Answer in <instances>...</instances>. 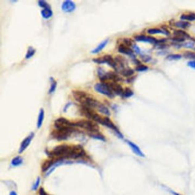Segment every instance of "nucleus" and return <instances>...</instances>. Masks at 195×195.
<instances>
[{"label":"nucleus","mask_w":195,"mask_h":195,"mask_svg":"<svg viewBox=\"0 0 195 195\" xmlns=\"http://www.w3.org/2000/svg\"><path fill=\"white\" fill-rule=\"evenodd\" d=\"M74 131L72 130H59L56 129L52 133V136L53 138L59 140H66L68 139L69 137L72 134Z\"/></svg>","instance_id":"obj_6"},{"label":"nucleus","mask_w":195,"mask_h":195,"mask_svg":"<svg viewBox=\"0 0 195 195\" xmlns=\"http://www.w3.org/2000/svg\"><path fill=\"white\" fill-rule=\"evenodd\" d=\"M184 57L188 59L194 60L195 61V52L186 51L184 53Z\"/></svg>","instance_id":"obj_30"},{"label":"nucleus","mask_w":195,"mask_h":195,"mask_svg":"<svg viewBox=\"0 0 195 195\" xmlns=\"http://www.w3.org/2000/svg\"><path fill=\"white\" fill-rule=\"evenodd\" d=\"M76 4L72 1H65L62 4L61 8L64 12L71 13L76 9Z\"/></svg>","instance_id":"obj_10"},{"label":"nucleus","mask_w":195,"mask_h":195,"mask_svg":"<svg viewBox=\"0 0 195 195\" xmlns=\"http://www.w3.org/2000/svg\"><path fill=\"white\" fill-rule=\"evenodd\" d=\"M39 195H49L48 193L45 191L44 188H41L39 191Z\"/></svg>","instance_id":"obj_42"},{"label":"nucleus","mask_w":195,"mask_h":195,"mask_svg":"<svg viewBox=\"0 0 195 195\" xmlns=\"http://www.w3.org/2000/svg\"><path fill=\"white\" fill-rule=\"evenodd\" d=\"M188 65L191 68H193L195 69V61H190L188 63Z\"/></svg>","instance_id":"obj_40"},{"label":"nucleus","mask_w":195,"mask_h":195,"mask_svg":"<svg viewBox=\"0 0 195 195\" xmlns=\"http://www.w3.org/2000/svg\"><path fill=\"white\" fill-rule=\"evenodd\" d=\"M103 83H105L107 80H111L112 82L118 83L122 81V78L116 72H105L103 77L100 79Z\"/></svg>","instance_id":"obj_8"},{"label":"nucleus","mask_w":195,"mask_h":195,"mask_svg":"<svg viewBox=\"0 0 195 195\" xmlns=\"http://www.w3.org/2000/svg\"><path fill=\"white\" fill-rule=\"evenodd\" d=\"M180 19L185 21H195V13H190L189 14H183L180 16Z\"/></svg>","instance_id":"obj_21"},{"label":"nucleus","mask_w":195,"mask_h":195,"mask_svg":"<svg viewBox=\"0 0 195 195\" xmlns=\"http://www.w3.org/2000/svg\"><path fill=\"white\" fill-rule=\"evenodd\" d=\"M41 16L45 19H49L50 18L52 17L53 16V12H52L51 8H47V9H43L41 11Z\"/></svg>","instance_id":"obj_20"},{"label":"nucleus","mask_w":195,"mask_h":195,"mask_svg":"<svg viewBox=\"0 0 195 195\" xmlns=\"http://www.w3.org/2000/svg\"><path fill=\"white\" fill-rule=\"evenodd\" d=\"M133 81H134V77H130V78H129V80L128 79L127 81L128 82V83H132V82H133Z\"/></svg>","instance_id":"obj_44"},{"label":"nucleus","mask_w":195,"mask_h":195,"mask_svg":"<svg viewBox=\"0 0 195 195\" xmlns=\"http://www.w3.org/2000/svg\"><path fill=\"white\" fill-rule=\"evenodd\" d=\"M171 40L173 43H178V44H179L180 43H183L185 41V39L177 37V36H173V37L171 38Z\"/></svg>","instance_id":"obj_31"},{"label":"nucleus","mask_w":195,"mask_h":195,"mask_svg":"<svg viewBox=\"0 0 195 195\" xmlns=\"http://www.w3.org/2000/svg\"><path fill=\"white\" fill-rule=\"evenodd\" d=\"M123 44H124L125 45L127 46L128 47H132L133 45V41L130 39H128V38H125L123 40Z\"/></svg>","instance_id":"obj_36"},{"label":"nucleus","mask_w":195,"mask_h":195,"mask_svg":"<svg viewBox=\"0 0 195 195\" xmlns=\"http://www.w3.org/2000/svg\"><path fill=\"white\" fill-rule=\"evenodd\" d=\"M38 5L41 8L43 9H47V8H51L50 5L48 4L47 1H38Z\"/></svg>","instance_id":"obj_33"},{"label":"nucleus","mask_w":195,"mask_h":195,"mask_svg":"<svg viewBox=\"0 0 195 195\" xmlns=\"http://www.w3.org/2000/svg\"><path fill=\"white\" fill-rule=\"evenodd\" d=\"M108 41L109 40H108V39L107 40H104L102 43H101L96 48H95L93 50H92L91 53H93V54H97V53H99L100 52H101L105 48V47L107 45L108 43Z\"/></svg>","instance_id":"obj_17"},{"label":"nucleus","mask_w":195,"mask_h":195,"mask_svg":"<svg viewBox=\"0 0 195 195\" xmlns=\"http://www.w3.org/2000/svg\"><path fill=\"white\" fill-rule=\"evenodd\" d=\"M132 61H133V63L134 64H136V65H137V66H138V65H140L142 64H141V61H140V60H138V59H137L136 58L132 59Z\"/></svg>","instance_id":"obj_41"},{"label":"nucleus","mask_w":195,"mask_h":195,"mask_svg":"<svg viewBox=\"0 0 195 195\" xmlns=\"http://www.w3.org/2000/svg\"><path fill=\"white\" fill-rule=\"evenodd\" d=\"M103 125L104 126H106L107 127H108L111 129H113L114 131H115L120 137H122V135L121 134V133L120 132L119 129H117V128L116 127L115 125L113 123V122L111 120L109 119L108 117H105L103 119Z\"/></svg>","instance_id":"obj_14"},{"label":"nucleus","mask_w":195,"mask_h":195,"mask_svg":"<svg viewBox=\"0 0 195 195\" xmlns=\"http://www.w3.org/2000/svg\"><path fill=\"white\" fill-rule=\"evenodd\" d=\"M95 109L104 115L107 116H109L111 115V112L109 111V109L105 105H104L103 104L100 103L99 101L97 104Z\"/></svg>","instance_id":"obj_16"},{"label":"nucleus","mask_w":195,"mask_h":195,"mask_svg":"<svg viewBox=\"0 0 195 195\" xmlns=\"http://www.w3.org/2000/svg\"><path fill=\"white\" fill-rule=\"evenodd\" d=\"M107 84L114 94H116L119 96H123L124 89L120 84H118L117 83H115V82L108 83Z\"/></svg>","instance_id":"obj_9"},{"label":"nucleus","mask_w":195,"mask_h":195,"mask_svg":"<svg viewBox=\"0 0 195 195\" xmlns=\"http://www.w3.org/2000/svg\"><path fill=\"white\" fill-rule=\"evenodd\" d=\"M44 117H45V112L44 110L41 108L40 109V112H39V115L38 117V120H37V127L40 129V128L42 127L43 123L44 121Z\"/></svg>","instance_id":"obj_22"},{"label":"nucleus","mask_w":195,"mask_h":195,"mask_svg":"<svg viewBox=\"0 0 195 195\" xmlns=\"http://www.w3.org/2000/svg\"><path fill=\"white\" fill-rule=\"evenodd\" d=\"M94 89L96 92L102 94L104 96H106L109 98L113 99L115 97V94L112 92L111 88H109L107 83H97L95 85Z\"/></svg>","instance_id":"obj_5"},{"label":"nucleus","mask_w":195,"mask_h":195,"mask_svg":"<svg viewBox=\"0 0 195 195\" xmlns=\"http://www.w3.org/2000/svg\"><path fill=\"white\" fill-rule=\"evenodd\" d=\"M135 40L137 42H144L151 44H157V40L155 37L152 36H147L145 35H138L135 37Z\"/></svg>","instance_id":"obj_11"},{"label":"nucleus","mask_w":195,"mask_h":195,"mask_svg":"<svg viewBox=\"0 0 195 195\" xmlns=\"http://www.w3.org/2000/svg\"><path fill=\"white\" fill-rule=\"evenodd\" d=\"M71 105V103H69L67 104H66V105L65 106V108H64V111H66L67 110V109H68V107H69V106Z\"/></svg>","instance_id":"obj_43"},{"label":"nucleus","mask_w":195,"mask_h":195,"mask_svg":"<svg viewBox=\"0 0 195 195\" xmlns=\"http://www.w3.org/2000/svg\"><path fill=\"white\" fill-rule=\"evenodd\" d=\"M132 48H133V51H134L137 54L141 55V49H140V48L137 45H136V44H133V46H132Z\"/></svg>","instance_id":"obj_39"},{"label":"nucleus","mask_w":195,"mask_h":195,"mask_svg":"<svg viewBox=\"0 0 195 195\" xmlns=\"http://www.w3.org/2000/svg\"><path fill=\"white\" fill-rule=\"evenodd\" d=\"M118 52L124 55L129 56L132 59L136 58L135 56L133 54V51L131 49L130 47H128L127 46L125 45L124 44H121L119 45Z\"/></svg>","instance_id":"obj_12"},{"label":"nucleus","mask_w":195,"mask_h":195,"mask_svg":"<svg viewBox=\"0 0 195 195\" xmlns=\"http://www.w3.org/2000/svg\"><path fill=\"white\" fill-rule=\"evenodd\" d=\"M50 82H51V85L50 88L49 89V93L51 94L56 91V88H57V81L54 79L53 77H50Z\"/></svg>","instance_id":"obj_24"},{"label":"nucleus","mask_w":195,"mask_h":195,"mask_svg":"<svg viewBox=\"0 0 195 195\" xmlns=\"http://www.w3.org/2000/svg\"><path fill=\"white\" fill-rule=\"evenodd\" d=\"M55 127L56 129L59 130H72L74 131L75 127V123L71 122L69 120L64 118L60 117L55 121Z\"/></svg>","instance_id":"obj_4"},{"label":"nucleus","mask_w":195,"mask_h":195,"mask_svg":"<svg viewBox=\"0 0 195 195\" xmlns=\"http://www.w3.org/2000/svg\"><path fill=\"white\" fill-rule=\"evenodd\" d=\"M194 42H195V40H194Z\"/></svg>","instance_id":"obj_46"},{"label":"nucleus","mask_w":195,"mask_h":195,"mask_svg":"<svg viewBox=\"0 0 195 195\" xmlns=\"http://www.w3.org/2000/svg\"><path fill=\"white\" fill-rule=\"evenodd\" d=\"M73 97L77 102L81 104V106H85L87 103L89 96L86 92L81 91H72Z\"/></svg>","instance_id":"obj_7"},{"label":"nucleus","mask_w":195,"mask_h":195,"mask_svg":"<svg viewBox=\"0 0 195 195\" xmlns=\"http://www.w3.org/2000/svg\"><path fill=\"white\" fill-rule=\"evenodd\" d=\"M147 33L151 35H157V34H163L166 36L170 35V32H169L167 29H163V30H162L158 28H151L148 30Z\"/></svg>","instance_id":"obj_15"},{"label":"nucleus","mask_w":195,"mask_h":195,"mask_svg":"<svg viewBox=\"0 0 195 195\" xmlns=\"http://www.w3.org/2000/svg\"><path fill=\"white\" fill-rule=\"evenodd\" d=\"M49 155L59 159H79L86 155L84 148L80 145L69 146L67 144L60 145L55 148Z\"/></svg>","instance_id":"obj_1"},{"label":"nucleus","mask_w":195,"mask_h":195,"mask_svg":"<svg viewBox=\"0 0 195 195\" xmlns=\"http://www.w3.org/2000/svg\"><path fill=\"white\" fill-rule=\"evenodd\" d=\"M173 35L174 36L182 37V38L185 39V40L191 38V36H189V35L188 33L183 30H181V29H178V30H175L173 32Z\"/></svg>","instance_id":"obj_19"},{"label":"nucleus","mask_w":195,"mask_h":195,"mask_svg":"<svg viewBox=\"0 0 195 195\" xmlns=\"http://www.w3.org/2000/svg\"><path fill=\"white\" fill-rule=\"evenodd\" d=\"M120 73H121V75H123L124 77H131L132 76H133L134 75L135 71L131 68H125L123 69L120 72Z\"/></svg>","instance_id":"obj_23"},{"label":"nucleus","mask_w":195,"mask_h":195,"mask_svg":"<svg viewBox=\"0 0 195 195\" xmlns=\"http://www.w3.org/2000/svg\"><path fill=\"white\" fill-rule=\"evenodd\" d=\"M148 69V67L147 65H144V64H141L140 65L137 66L135 68V70L137 72H145L147 71Z\"/></svg>","instance_id":"obj_32"},{"label":"nucleus","mask_w":195,"mask_h":195,"mask_svg":"<svg viewBox=\"0 0 195 195\" xmlns=\"http://www.w3.org/2000/svg\"><path fill=\"white\" fill-rule=\"evenodd\" d=\"M74 123H75V127L83 128L84 129L91 132L92 133H98L99 131L100 128L99 125L96 122L92 120H82Z\"/></svg>","instance_id":"obj_3"},{"label":"nucleus","mask_w":195,"mask_h":195,"mask_svg":"<svg viewBox=\"0 0 195 195\" xmlns=\"http://www.w3.org/2000/svg\"><path fill=\"white\" fill-rule=\"evenodd\" d=\"M17 195L16 192L14 191H12L10 193V195Z\"/></svg>","instance_id":"obj_45"},{"label":"nucleus","mask_w":195,"mask_h":195,"mask_svg":"<svg viewBox=\"0 0 195 195\" xmlns=\"http://www.w3.org/2000/svg\"><path fill=\"white\" fill-rule=\"evenodd\" d=\"M56 161L55 162L53 161V160H48V161H46L43 164V166H42V171L43 172L47 171V170H48L50 168L52 167V165H53V164L56 163Z\"/></svg>","instance_id":"obj_26"},{"label":"nucleus","mask_w":195,"mask_h":195,"mask_svg":"<svg viewBox=\"0 0 195 195\" xmlns=\"http://www.w3.org/2000/svg\"><path fill=\"white\" fill-rule=\"evenodd\" d=\"M134 93L131 88H125L124 90L123 94L122 97L124 98H129L133 95Z\"/></svg>","instance_id":"obj_28"},{"label":"nucleus","mask_w":195,"mask_h":195,"mask_svg":"<svg viewBox=\"0 0 195 195\" xmlns=\"http://www.w3.org/2000/svg\"><path fill=\"white\" fill-rule=\"evenodd\" d=\"M80 111L81 115L86 117L88 119L91 120L96 123L103 125L104 117H101L99 114L94 111L92 108L85 106H81Z\"/></svg>","instance_id":"obj_2"},{"label":"nucleus","mask_w":195,"mask_h":195,"mask_svg":"<svg viewBox=\"0 0 195 195\" xmlns=\"http://www.w3.org/2000/svg\"><path fill=\"white\" fill-rule=\"evenodd\" d=\"M91 136L92 137V138H93L95 139L99 140H101V141H105V138L104 137V136L102 135L99 134L98 133H96V134L92 133L91 135Z\"/></svg>","instance_id":"obj_34"},{"label":"nucleus","mask_w":195,"mask_h":195,"mask_svg":"<svg viewBox=\"0 0 195 195\" xmlns=\"http://www.w3.org/2000/svg\"><path fill=\"white\" fill-rule=\"evenodd\" d=\"M140 57L142 61H143L145 63H148L152 60L151 56L147 55H140Z\"/></svg>","instance_id":"obj_37"},{"label":"nucleus","mask_w":195,"mask_h":195,"mask_svg":"<svg viewBox=\"0 0 195 195\" xmlns=\"http://www.w3.org/2000/svg\"><path fill=\"white\" fill-rule=\"evenodd\" d=\"M36 53V49L32 47H29L27 50V52L25 55V59H30L32 58L33 56H34Z\"/></svg>","instance_id":"obj_27"},{"label":"nucleus","mask_w":195,"mask_h":195,"mask_svg":"<svg viewBox=\"0 0 195 195\" xmlns=\"http://www.w3.org/2000/svg\"><path fill=\"white\" fill-rule=\"evenodd\" d=\"M174 25L176 28H180L181 30L182 29H186L188 28H189L191 25L190 23L188 21H179L175 22L174 23Z\"/></svg>","instance_id":"obj_18"},{"label":"nucleus","mask_w":195,"mask_h":195,"mask_svg":"<svg viewBox=\"0 0 195 195\" xmlns=\"http://www.w3.org/2000/svg\"><path fill=\"white\" fill-rule=\"evenodd\" d=\"M182 47L184 48H187V49H193L195 48V44L192 41L185 42L182 44Z\"/></svg>","instance_id":"obj_35"},{"label":"nucleus","mask_w":195,"mask_h":195,"mask_svg":"<svg viewBox=\"0 0 195 195\" xmlns=\"http://www.w3.org/2000/svg\"><path fill=\"white\" fill-rule=\"evenodd\" d=\"M23 163V160L20 156H16V157L13 158L12 160L11 164L13 167H18L20 166Z\"/></svg>","instance_id":"obj_25"},{"label":"nucleus","mask_w":195,"mask_h":195,"mask_svg":"<svg viewBox=\"0 0 195 195\" xmlns=\"http://www.w3.org/2000/svg\"><path fill=\"white\" fill-rule=\"evenodd\" d=\"M194 49H195V48H194Z\"/></svg>","instance_id":"obj_47"},{"label":"nucleus","mask_w":195,"mask_h":195,"mask_svg":"<svg viewBox=\"0 0 195 195\" xmlns=\"http://www.w3.org/2000/svg\"><path fill=\"white\" fill-rule=\"evenodd\" d=\"M182 57V55L180 54H171L168 55L166 57V59L169 61H173V60H179L181 59Z\"/></svg>","instance_id":"obj_29"},{"label":"nucleus","mask_w":195,"mask_h":195,"mask_svg":"<svg viewBox=\"0 0 195 195\" xmlns=\"http://www.w3.org/2000/svg\"><path fill=\"white\" fill-rule=\"evenodd\" d=\"M35 136L34 133L32 132L29 135L27 136L25 139L22 141V142L21 144L20 149H19V153H22L23 152L28 148L29 144L31 143L32 140L33 139Z\"/></svg>","instance_id":"obj_13"},{"label":"nucleus","mask_w":195,"mask_h":195,"mask_svg":"<svg viewBox=\"0 0 195 195\" xmlns=\"http://www.w3.org/2000/svg\"><path fill=\"white\" fill-rule=\"evenodd\" d=\"M40 181H41V180H40V177H38V178L37 179V180H36L35 183L34 184V185H33V187H32V189H33V191H36V190H37V189L38 188L39 185H40Z\"/></svg>","instance_id":"obj_38"}]
</instances>
